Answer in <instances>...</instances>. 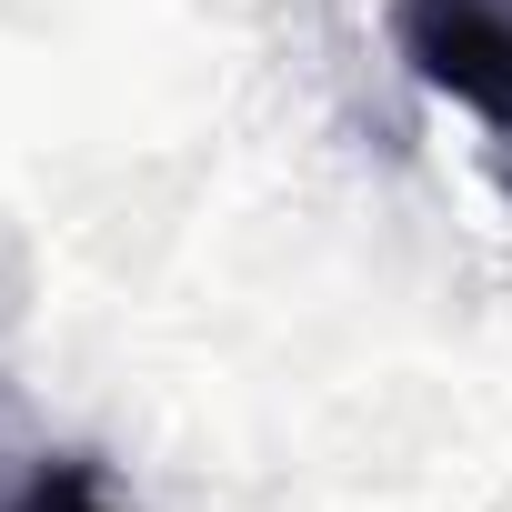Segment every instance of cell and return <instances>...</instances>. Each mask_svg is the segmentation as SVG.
I'll return each mask as SVG.
<instances>
[{
  "label": "cell",
  "mask_w": 512,
  "mask_h": 512,
  "mask_svg": "<svg viewBox=\"0 0 512 512\" xmlns=\"http://www.w3.org/2000/svg\"><path fill=\"white\" fill-rule=\"evenodd\" d=\"M392 51L422 91L462 101L512 181V0H392Z\"/></svg>",
  "instance_id": "cell-1"
},
{
  "label": "cell",
  "mask_w": 512,
  "mask_h": 512,
  "mask_svg": "<svg viewBox=\"0 0 512 512\" xmlns=\"http://www.w3.org/2000/svg\"><path fill=\"white\" fill-rule=\"evenodd\" d=\"M0 512H121V502H111V482H101L91 452H61V462H41Z\"/></svg>",
  "instance_id": "cell-2"
}]
</instances>
